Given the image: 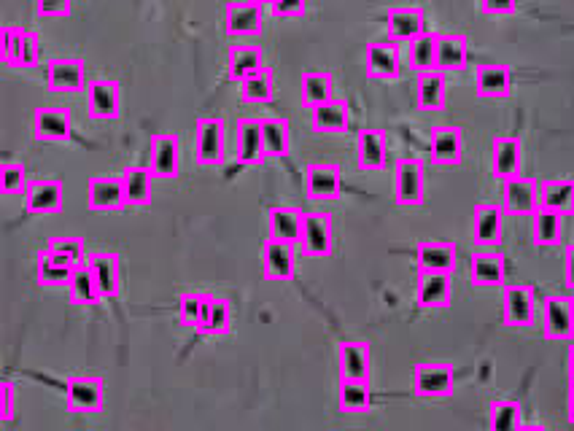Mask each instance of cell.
<instances>
[{"instance_id":"cell-1","label":"cell","mask_w":574,"mask_h":431,"mask_svg":"<svg viewBox=\"0 0 574 431\" xmlns=\"http://www.w3.org/2000/svg\"><path fill=\"white\" fill-rule=\"evenodd\" d=\"M227 154V124L221 116H200L195 122V162L200 168H216Z\"/></svg>"},{"instance_id":"cell-2","label":"cell","mask_w":574,"mask_h":431,"mask_svg":"<svg viewBox=\"0 0 574 431\" xmlns=\"http://www.w3.org/2000/svg\"><path fill=\"white\" fill-rule=\"evenodd\" d=\"M394 200L402 208H418L426 200V168L416 157H399L394 165Z\"/></svg>"},{"instance_id":"cell-3","label":"cell","mask_w":574,"mask_h":431,"mask_svg":"<svg viewBox=\"0 0 574 431\" xmlns=\"http://www.w3.org/2000/svg\"><path fill=\"white\" fill-rule=\"evenodd\" d=\"M297 248L302 251V256H310V259H327V256L335 254V224H332V213H305V219H302V238Z\"/></svg>"},{"instance_id":"cell-4","label":"cell","mask_w":574,"mask_h":431,"mask_svg":"<svg viewBox=\"0 0 574 431\" xmlns=\"http://www.w3.org/2000/svg\"><path fill=\"white\" fill-rule=\"evenodd\" d=\"M542 337L550 343L574 340V300L566 294H550L542 302Z\"/></svg>"},{"instance_id":"cell-5","label":"cell","mask_w":574,"mask_h":431,"mask_svg":"<svg viewBox=\"0 0 574 431\" xmlns=\"http://www.w3.org/2000/svg\"><path fill=\"white\" fill-rule=\"evenodd\" d=\"M537 291L531 283H504L502 321L507 326H531L537 321Z\"/></svg>"},{"instance_id":"cell-6","label":"cell","mask_w":574,"mask_h":431,"mask_svg":"<svg viewBox=\"0 0 574 431\" xmlns=\"http://www.w3.org/2000/svg\"><path fill=\"white\" fill-rule=\"evenodd\" d=\"M65 402L76 413H100L106 407V380L100 375H71L65 380Z\"/></svg>"},{"instance_id":"cell-7","label":"cell","mask_w":574,"mask_h":431,"mask_svg":"<svg viewBox=\"0 0 574 431\" xmlns=\"http://www.w3.org/2000/svg\"><path fill=\"white\" fill-rule=\"evenodd\" d=\"M46 87L54 95H76L87 89V65L79 57H52L46 62Z\"/></svg>"},{"instance_id":"cell-8","label":"cell","mask_w":574,"mask_h":431,"mask_svg":"<svg viewBox=\"0 0 574 431\" xmlns=\"http://www.w3.org/2000/svg\"><path fill=\"white\" fill-rule=\"evenodd\" d=\"M305 194L310 203H332L343 194V168L337 162H310L305 168Z\"/></svg>"},{"instance_id":"cell-9","label":"cell","mask_w":574,"mask_h":431,"mask_svg":"<svg viewBox=\"0 0 574 431\" xmlns=\"http://www.w3.org/2000/svg\"><path fill=\"white\" fill-rule=\"evenodd\" d=\"M456 388V375L451 364H416L413 367V394L418 399H448Z\"/></svg>"},{"instance_id":"cell-10","label":"cell","mask_w":574,"mask_h":431,"mask_svg":"<svg viewBox=\"0 0 574 431\" xmlns=\"http://www.w3.org/2000/svg\"><path fill=\"white\" fill-rule=\"evenodd\" d=\"M265 25V6L254 0H230L224 6V33L230 38H254Z\"/></svg>"},{"instance_id":"cell-11","label":"cell","mask_w":574,"mask_h":431,"mask_svg":"<svg viewBox=\"0 0 574 431\" xmlns=\"http://www.w3.org/2000/svg\"><path fill=\"white\" fill-rule=\"evenodd\" d=\"M426 30V11L421 6H391L386 11V36L394 44H413Z\"/></svg>"},{"instance_id":"cell-12","label":"cell","mask_w":574,"mask_h":431,"mask_svg":"<svg viewBox=\"0 0 574 431\" xmlns=\"http://www.w3.org/2000/svg\"><path fill=\"white\" fill-rule=\"evenodd\" d=\"M504 240V208L494 203H477L472 211V243L496 251Z\"/></svg>"},{"instance_id":"cell-13","label":"cell","mask_w":574,"mask_h":431,"mask_svg":"<svg viewBox=\"0 0 574 431\" xmlns=\"http://www.w3.org/2000/svg\"><path fill=\"white\" fill-rule=\"evenodd\" d=\"M149 168L154 178L173 181L181 173V138L176 132H157L151 138Z\"/></svg>"},{"instance_id":"cell-14","label":"cell","mask_w":574,"mask_h":431,"mask_svg":"<svg viewBox=\"0 0 574 431\" xmlns=\"http://www.w3.org/2000/svg\"><path fill=\"white\" fill-rule=\"evenodd\" d=\"M429 157L440 168H456L464 159V130L453 124H440L429 132Z\"/></svg>"},{"instance_id":"cell-15","label":"cell","mask_w":574,"mask_h":431,"mask_svg":"<svg viewBox=\"0 0 574 431\" xmlns=\"http://www.w3.org/2000/svg\"><path fill=\"white\" fill-rule=\"evenodd\" d=\"M87 208L92 213H119L127 205L119 176H92L87 181Z\"/></svg>"},{"instance_id":"cell-16","label":"cell","mask_w":574,"mask_h":431,"mask_svg":"<svg viewBox=\"0 0 574 431\" xmlns=\"http://www.w3.org/2000/svg\"><path fill=\"white\" fill-rule=\"evenodd\" d=\"M523 141L518 135H496L491 141V173L496 181L523 176Z\"/></svg>"},{"instance_id":"cell-17","label":"cell","mask_w":574,"mask_h":431,"mask_svg":"<svg viewBox=\"0 0 574 431\" xmlns=\"http://www.w3.org/2000/svg\"><path fill=\"white\" fill-rule=\"evenodd\" d=\"M87 111L98 122H111L122 114V87L114 79H92L87 84Z\"/></svg>"},{"instance_id":"cell-18","label":"cell","mask_w":574,"mask_h":431,"mask_svg":"<svg viewBox=\"0 0 574 431\" xmlns=\"http://www.w3.org/2000/svg\"><path fill=\"white\" fill-rule=\"evenodd\" d=\"M456 264H459V251L451 240H421L416 246L418 273L453 275Z\"/></svg>"},{"instance_id":"cell-19","label":"cell","mask_w":574,"mask_h":431,"mask_svg":"<svg viewBox=\"0 0 574 431\" xmlns=\"http://www.w3.org/2000/svg\"><path fill=\"white\" fill-rule=\"evenodd\" d=\"M469 278L475 283L477 289H499L504 286V278H507V259L496 248V251H488V248H477L475 254L469 256Z\"/></svg>"},{"instance_id":"cell-20","label":"cell","mask_w":574,"mask_h":431,"mask_svg":"<svg viewBox=\"0 0 574 431\" xmlns=\"http://www.w3.org/2000/svg\"><path fill=\"white\" fill-rule=\"evenodd\" d=\"M267 157L265 130L259 116H240L238 119V165L254 168L262 165Z\"/></svg>"},{"instance_id":"cell-21","label":"cell","mask_w":574,"mask_h":431,"mask_svg":"<svg viewBox=\"0 0 574 431\" xmlns=\"http://www.w3.org/2000/svg\"><path fill=\"white\" fill-rule=\"evenodd\" d=\"M502 208L513 216H531L539 211V181L529 176H515L502 184Z\"/></svg>"},{"instance_id":"cell-22","label":"cell","mask_w":574,"mask_h":431,"mask_svg":"<svg viewBox=\"0 0 574 431\" xmlns=\"http://www.w3.org/2000/svg\"><path fill=\"white\" fill-rule=\"evenodd\" d=\"M73 135V116L68 108H36L33 138L41 143H68Z\"/></svg>"},{"instance_id":"cell-23","label":"cell","mask_w":574,"mask_h":431,"mask_svg":"<svg viewBox=\"0 0 574 431\" xmlns=\"http://www.w3.org/2000/svg\"><path fill=\"white\" fill-rule=\"evenodd\" d=\"M25 211L33 216H46V213L62 211V181L60 178H33L25 186Z\"/></svg>"},{"instance_id":"cell-24","label":"cell","mask_w":574,"mask_h":431,"mask_svg":"<svg viewBox=\"0 0 574 431\" xmlns=\"http://www.w3.org/2000/svg\"><path fill=\"white\" fill-rule=\"evenodd\" d=\"M297 273V248L267 238L262 243V275L267 281H292Z\"/></svg>"},{"instance_id":"cell-25","label":"cell","mask_w":574,"mask_h":431,"mask_svg":"<svg viewBox=\"0 0 574 431\" xmlns=\"http://www.w3.org/2000/svg\"><path fill=\"white\" fill-rule=\"evenodd\" d=\"M389 162V138L380 130H362L356 135V168L362 173H375Z\"/></svg>"},{"instance_id":"cell-26","label":"cell","mask_w":574,"mask_h":431,"mask_svg":"<svg viewBox=\"0 0 574 431\" xmlns=\"http://www.w3.org/2000/svg\"><path fill=\"white\" fill-rule=\"evenodd\" d=\"M367 76L378 81H397L402 73V54H399V44L394 41H375L367 46Z\"/></svg>"},{"instance_id":"cell-27","label":"cell","mask_w":574,"mask_h":431,"mask_svg":"<svg viewBox=\"0 0 574 431\" xmlns=\"http://www.w3.org/2000/svg\"><path fill=\"white\" fill-rule=\"evenodd\" d=\"M302 219L305 213L292 205H275L267 211V238L286 243V246H300Z\"/></svg>"},{"instance_id":"cell-28","label":"cell","mask_w":574,"mask_h":431,"mask_svg":"<svg viewBox=\"0 0 574 431\" xmlns=\"http://www.w3.org/2000/svg\"><path fill=\"white\" fill-rule=\"evenodd\" d=\"M337 372L340 380H370L372 375V351L367 343H348L337 345Z\"/></svg>"},{"instance_id":"cell-29","label":"cell","mask_w":574,"mask_h":431,"mask_svg":"<svg viewBox=\"0 0 574 431\" xmlns=\"http://www.w3.org/2000/svg\"><path fill=\"white\" fill-rule=\"evenodd\" d=\"M416 302L424 310H445L453 302L451 275L418 273L416 275Z\"/></svg>"},{"instance_id":"cell-30","label":"cell","mask_w":574,"mask_h":431,"mask_svg":"<svg viewBox=\"0 0 574 431\" xmlns=\"http://www.w3.org/2000/svg\"><path fill=\"white\" fill-rule=\"evenodd\" d=\"M475 92L477 97H483V100L510 97V92H513V71H510L507 65H494V62L477 65Z\"/></svg>"},{"instance_id":"cell-31","label":"cell","mask_w":574,"mask_h":431,"mask_svg":"<svg viewBox=\"0 0 574 431\" xmlns=\"http://www.w3.org/2000/svg\"><path fill=\"white\" fill-rule=\"evenodd\" d=\"M265 68V52L257 44H232L227 49V79L240 84Z\"/></svg>"},{"instance_id":"cell-32","label":"cell","mask_w":574,"mask_h":431,"mask_svg":"<svg viewBox=\"0 0 574 431\" xmlns=\"http://www.w3.org/2000/svg\"><path fill=\"white\" fill-rule=\"evenodd\" d=\"M351 124V108L345 100L335 97L324 106L310 108V130L318 135H337V132L348 130Z\"/></svg>"},{"instance_id":"cell-33","label":"cell","mask_w":574,"mask_h":431,"mask_svg":"<svg viewBox=\"0 0 574 431\" xmlns=\"http://www.w3.org/2000/svg\"><path fill=\"white\" fill-rule=\"evenodd\" d=\"M87 264L92 275H95V281H98L100 291H103V297L106 300L119 297V291H122V259L116 254L98 251V254L89 256Z\"/></svg>"},{"instance_id":"cell-34","label":"cell","mask_w":574,"mask_h":431,"mask_svg":"<svg viewBox=\"0 0 574 431\" xmlns=\"http://www.w3.org/2000/svg\"><path fill=\"white\" fill-rule=\"evenodd\" d=\"M539 205L561 216L574 213V178H545L539 184Z\"/></svg>"},{"instance_id":"cell-35","label":"cell","mask_w":574,"mask_h":431,"mask_svg":"<svg viewBox=\"0 0 574 431\" xmlns=\"http://www.w3.org/2000/svg\"><path fill=\"white\" fill-rule=\"evenodd\" d=\"M469 62V41L459 33H440L437 44V71L459 73Z\"/></svg>"},{"instance_id":"cell-36","label":"cell","mask_w":574,"mask_h":431,"mask_svg":"<svg viewBox=\"0 0 574 431\" xmlns=\"http://www.w3.org/2000/svg\"><path fill=\"white\" fill-rule=\"evenodd\" d=\"M445 103H448V79H445V73H421L416 81L418 111H442Z\"/></svg>"},{"instance_id":"cell-37","label":"cell","mask_w":574,"mask_h":431,"mask_svg":"<svg viewBox=\"0 0 574 431\" xmlns=\"http://www.w3.org/2000/svg\"><path fill=\"white\" fill-rule=\"evenodd\" d=\"M564 235V216L548 208L531 213V240L537 248H553L561 243Z\"/></svg>"},{"instance_id":"cell-38","label":"cell","mask_w":574,"mask_h":431,"mask_svg":"<svg viewBox=\"0 0 574 431\" xmlns=\"http://www.w3.org/2000/svg\"><path fill=\"white\" fill-rule=\"evenodd\" d=\"M124 186V197H127V205L133 208H143V205L151 203V184H154V173L151 168H143V165H130L119 173Z\"/></svg>"},{"instance_id":"cell-39","label":"cell","mask_w":574,"mask_h":431,"mask_svg":"<svg viewBox=\"0 0 574 431\" xmlns=\"http://www.w3.org/2000/svg\"><path fill=\"white\" fill-rule=\"evenodd\" d=\"M275 92H278V79H275L273 68H267V65L254 76H248L246 81H240V100L251 103V106L273 103Z\"/></svg>"},{"instance_id":"cell-40","label":"cell","mask_w":574,"mask_h":431,"mask_svg":"<svg viewBox=\"0 0 574 431\" xmlns=\"http://www.w3.org/2000/svg\"><path fill=\"white\" fill-rule=\"evenodd\" d=\"M230 329H232L230 300H224V297H208V305H205L197 332L208 337H224L230 335Z\"/></svg>"},{"instance_id":"cell-41","label":"cell","mask_w":574,"mask_h":431,"mask_svg":"<svg viewBox=\"0 0 574 431\" xmlns=\"http://www.w3.org/2000/svg\"><path fill=\"white\" fill-rule=\"evenodd\" d=\"M300 89L305 106H324L329 100H335V76L329 71H305L302 73Z\"/></svg>"},{"instance_id":"cell-42","label":"cell","mask_w":574,"mask_h":431,"mask_svg":"<svg viewBox=\"0 0 574 431\" xmlns=\"http://www.w3.org/2000/svg\"><path fill=\"white\" fill-rule=\"evenodd\" d=\"M265 130V146L270 159H286L292 154V124L283 116H265L262 119Z\"/></svg>"},{"instance_id":"cell-43","label":"cell","mask_w":574,"mask_h":431,"mask_svg":"<svg viewBox=\"0 0 574 431\" xmlns=\"http://www.w3.org/2000/svg\"><path fill=\"white\" fill-rule=\"evenodd\" d=\"M372 405L370 380H340L337 388V407L343 413H367Z\"/></svg>"},{"instance_id":"cell-44","label":"cell","mask_w":574,"mask_h":431,"mask_svg":"<svg viewBox=\"0 0 574 431\" xmlns=\"http://www.w3.org/2000/svg\"><path fill=\"white\" fill-rule=\"evenodd\" d=\"M65 289H68V297H71V302H76V305H98V302L106 300L87 262L76 267V273H73L71 283H68Z\"/></svg>"},{"instance_id":"cell-45","label":"cell","mask_w":574,"mask_h":431,"mask_svg":"<svg viewBox=\"0 0 574 431\" xmlns=\"http://www.w3.org/2000/svg\"><path fill=\"white\" fill-rule=\"evenodd\" d=\"M523 407L515 399H494L488 407V431H521Z\"/></svg>"},{"instance_id":"cell-46","label":"cell","mask_w":574,"mask_h":431,"mask_svg":"<svg viewBox=\"0 0 574 431\" xmlns=\"http://www.w3.org/2000/svg\"><path fill=\"white\" fill-rule=\"evenodd\" d=\"M437 44H440V33H424L410 44L407 62L410 68L421 76V73L437 71Z\"/></svg>"},{"instance_id":"cell-47","label":"cell","mask_w":574,"mask_h":431,"mask_svg":"<svg viewBox=\"0 0 574 431\" xmlns=\"http://www.w3.org/2000/svg\"><path fill=\"white\" fill-rule=\"evenodd\" d=\"M76 273V267L62 264L60 259H54L49 251H41L36 262V278L41 286H68Z\"/></svg>"},{"instance_id":"cell-48","label":"cell","mask_w":574,"mask_h":431,"mask_svg":"<svg viewBox=\"0 0 574 431\" xmlns=\"http://www.w3.org/2000/svg\"><path fill=\"white\" fill-rule=\"evenodd\" d=\"M208 297L211 294H203V291H184L178 297V321L184 326H192L197 329L200 326V318H203V310L208 305Z\"/></svg>"},{"instance_id":"cell-49","label":"cell","mask_w":574,"mask_h":431,"mask_svg":"<svg viewBox=\"0 0 574 431\" xmlns=\"http://www.w3.org/2000/svg\"><path fill=\"white\" fill-rule=\"evenodd\" d=\"M44 251H49L62 264H71V267H81V264L87 262L84 259V243L79 238H54L46 243Z\"/></svg>"},{"instance_id":"cell-50","label":"cell","mask_w":574,"mask_h":431,"mask_svg":"<svg viewBox=\"0 0 574 431\" xmlns=\"http://www.w3.org/2000/svg\"><path fill=\"white\" fill-rule=\"evenodd\" d=\"M27 184H30V181H27V170L22 162H11V159H6V162L0 165V186H3V192L6 194L25 192Z\"/></svg>"},{"instance_id":"cell-51","label":"cell","mask_w":574,"mask_h":431,"mask_svg":"<svg viewBox=\"0 0 574 431\" xmlns=\"http://www.w3.org/2000/svg\"><path fill=\"white\" fill-rule=\"evenodd\" d=\"M38 62H41V38L36 30H25V38L14 57V68H36Z\"/></svg>"},{"instance_id":"cell-52","label":"cell","mask_w":574,"mask_h":431,"mask_svg":"<svg viewBox=\"0 0 574 431\" xmlns=\"http://www.w3.org/2000/svg\"><path fill=\"white\" fill-rule=\"evenodd\" d=\"M22 38H25V27L6 25L0 30V57H3L6 65H14V57H17Z\"/></svg>"},{"instance_id":"cell-53","label":"cell","mask_w":574,"mask_h":431,"mask_svg":"<svg viewBox=\"0 0 574 431\" xmlns=\"http://www.w3.org/2000/svg\"><path fill=\"white\" fill-rule=\"evenodd\" d=\"M36 14L41 19H68L73 14V0H36Z\"/></svg>"},{"instance_id":"cell-54","label":"cell","mask_w":574,"mask_h":431,"mask_svg":"<svg viewBox=\"0 0 574 431\" xmlns=\"http://www.w3.org/2000/svg\"><path fill=\"white\" fill-rule=\"evenodd\" d=\"M305 11H308V0H273L270 6V14L275 19L305 17Z\"/></svg>"},{"instance_id":"cell-55","label":"cell","mask_w":574,"mask_h":431,"mask_svg":"<svg viewBox=\"0 0 574 431\" xmlns=\"http://www.w3.org/2000/svg\"><path fill=\"white\" fill-rule=\"evenodd\" d=\"M0 399H3L0 418H3L6 423L14 421V415H17V388L11 386L9 380H3V383H0Z\"/></svg>"},{"instance_id":"cell-56","label":"cell","mask_w":574,"mask_h":431,"mask_svg":"<svg viewBox=\"0 0 574 431\" xmlns=\"http://www.w3.org/2000/svg\"><path fill=\"white\" fill-rule=\"evenodd\" d=\"M518 9V0H480V11L488 17H507L515 14Z\"/></svg>"},{"instance_id":"cell-57","label":"cell","mask_w":574,"mask_h":431,"mask_svg":"<svg viewBox=\"0 0 574 431\" xmlns=\"http://www.w3.org/2000/svg\"><path fill=\"white\" fill-rule=\"evenodd\" d=\"M564 283H566V289L574 291V243H572V246H566V254H564Z\"/></svg>"},{"instance_id":"cell-58","label":"cell","mask_w":574,"mask_h":431,"mask_svg":"<svg viewBox=\"0 0 574 431\" xmlns=\"http://www.w3.org/2000/svg\"><path fill=\"white\" fill-rule=\"evenodd\" d=\"M566 418H569V423H574V383H569V388H566Z\"/></svg>"},{"instance_id":"cell-59","label":"cell","mask_w":574,"mask_h":431,"mask_svg":"<svg viewBox=\"0 0 574 431\" xmlns=\"http://www.w3.org/2000/svg\"><path fill=\"white\" fill-rule=\"evenodd\" d=\"M566 378H569V383H574V345L569 348V356H566Z\"/></svg>"},{"instance_id":"cell-60","label":"cell","mask_w":574,"mask_h":431,"mask_svg":"<svg viewBox=\"0 0 574 431\" xmlns=\"http://www.w3.org/2000/svg\"><path fill=\"white\" fill-rule=\"evenodd\" d=\"M521 431H545V426H539V423H523Z\"/></svg>"},{"instance_id":"cell-61","label":"cell","mask_w":574,"mask_h":431,"mask_svg":"<svg viewBox=\"0 0 574 431\" xmlns=\"http://www.w3.org/2000/svg\"><path fill=\"white\" fill-rule=\"evenodd\" d=\"M254 3H262V6H273V0H254Z\"/></svg>"}]
</instances>
